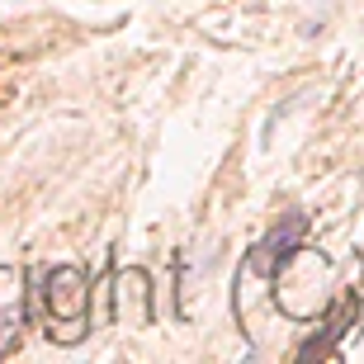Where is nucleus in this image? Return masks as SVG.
Here are the masks:
<instances>
[{"mask_svg":"<svg viewBox=\"0 0 364 364\" xmlns=\"http://www.w3.org/2000/svg\"><path fill=\"white\" fill-rule=\"evenodd\" d=\"M43 303H48V341L76 346L90 336V279L81 265H57L43 279Z\"/></svg>","mask_w":364,"mask_h":364,"instance_id":"f257e3e1","label":"nucleus"},{"mask_svg":"<svg viewBox=\"0 0 364 364\" xmlns=\"http://www.w3.org/2000/svg\"><path fill=\"white\" fill-rule=\"evenodd\" d=\"M19 326H24V270L0 265V355L19 341Z\"/></svg>","mask_w":364,"mask_h":364,"instance_id":"7ed1b4c3","label":"nucleus"},{"mask_svg":"<svg viewBox=\"0 0 364 364\" xmlns=\"http://www.w3.org/2000/svg\"><path fill=\"white\" fill-rule=\"evenodd\" d=\"M114 317L128 326H151L156 303H151V274L142 265H128L114 274Z\"/></svg>","mask_w":364,"mask_h":364,"instance_id":"f03ea898","label":"nucleus"}]
</instances>
